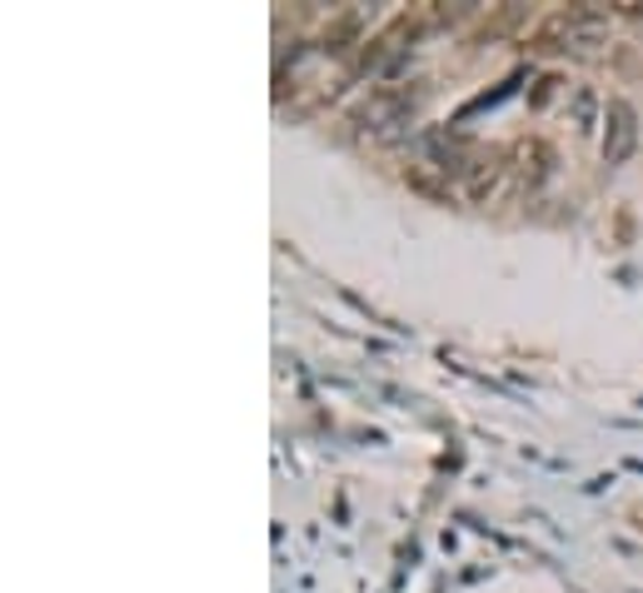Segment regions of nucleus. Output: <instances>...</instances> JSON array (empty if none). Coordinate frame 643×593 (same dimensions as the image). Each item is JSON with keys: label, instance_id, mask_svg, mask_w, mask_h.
<instances>
[{"label": "nucleus", "instance_id": "obj_1", "mask_svg": "<svg viewBox=\"0 0 643 593\" xmlns=\"http://www.w3.org/2000/svg\"><path fill=\"white\" fill-rule=\"evenodd\" d=\"M633 141H639V115H633V105L623 96H613L609 105H603V165H623L633 155Z\"/></svg>", "mask_w": 643, "mask_h": 593}, {"label": "nucleus", "instance_id": "obj_2", "mask_svg": "<svg viewBox=\"0 0 643 593\" xmlns=\"http://www.w3.org/2000/svg\"><path fill=\"white\" fill-rule=\"evenodd\" d=\"M509 160L529 184H544L549 175H554V150H549V141H539V135H529V141L514 145Z\"/></svg>", "mask_w": 643, "mask_h": 593}, {"label": "nucleus", "instance_id": "obj_3", "mask_svg": "<svg viewBox=\"0 0 643 593\" xmlns=\"http://www.w3.org/2000/svg\"><path fill=\"white\" fill-rule=\"evenodd\" d=\"M504 175H509V160H504V155H489V160H474V170L464 175V190H470V200H494V194H499V184H504Z\"/></svg>", "mask_w": 643, "mask_h": 593}, {"label": "nucleus", "instance_id": "obj_4", "mask_svg": "<svg viewBox=\"0 0 643 593\" xmlns=\"http://www.w3.org/2000/svg\"><path fill=\"white\" fill-rule=\"evenodd\" d=\"M399 180L409 184L415 194H425L429 205H454V194H449V184L439 180L435 170H425V165H404V170H399Z\"/></svg>", "mask_w": 643, "mask_h": 593}, {"label": "nucleus", "instance_id": "obj_5", "mask_svg": "<svg viewBox=\"0 0 643 593\" xmlns=\"http://www.w3.org/2000/svg\"><path fill=\"white\" fill-rule=\"evenodd\" d=\"M360 41V11H345V15H335V25L325 31V51H349V45Z\"/></svg>", "mask_w": 643, "mask_h": 593}, {"label": "nucleus", "instance_id": "obj_6", "mask_svg": "<svg viewBox=\"0 0 643 593\" xmlns=\"http://www.w3.org/2000/svg\"><path fill=\"white\" fill-rule=\"evenodd\" d=\"M554 86H559L554 76H544V80H539V90H534V110H539V105H549V96H554Z\"/></svg>", "mask_w": 643, "mask_h": 593}]
</instances>
